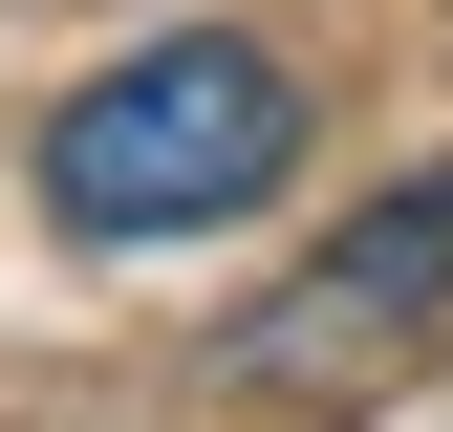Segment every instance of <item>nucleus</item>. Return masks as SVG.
<instances>
[{
  "label": "nucleus",
  "instance_id": "1",
  "mask_svg": "<svg viewBox=\"0 0 453 432\" xmlns=\"http://www.w3.org/2000/svg\"><path fill=\"white\" fill-rule=\"evenodd\" d=\"M303 174V66L259 22H195V43H130L43 108V216L65 238H216Z\"/></svg>",
  "mask_w": 453,
  "mask_h": 432
},
{
  "label": "nucleus",
  "instance_id": "2",
  "mask_svg": "<svg viewBox=\"0 0 453 432\" xmlns=\"http://www.w3.org/2000/svg\"><path fill=\"white\" fill-rule=\"evenodd\" d=\"M432 282H453V174H432V195H388V238H346V259H324V282L259 324V367H280V346H346V324H411Z\"/></svg>",
  "mask_w": 453,
  "mask_h": 432
}]
</instances>
